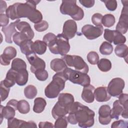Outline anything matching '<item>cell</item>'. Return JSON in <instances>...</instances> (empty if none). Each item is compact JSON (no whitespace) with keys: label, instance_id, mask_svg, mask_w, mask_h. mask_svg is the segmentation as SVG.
<instances>
[{"label":"cell","instance_id":"d6986e66","mask_svg":"<svg viewBox=\"0 0 128 128\" xmlns=\"http://www.w3.org/2000/svg\"><path fill=\"white\" fill-rule=\"evenodd\" d=\"M94 96L98 102H106L108 101L111 98V96L106 86H99L96 88L94 91Z\"/></svg>","mask_w":128,"mask_h":128},{"label":"cell","instance_id":"7a4b0ae2","mask_svg":"<svg viewBox=\"0 0 128 128\" xmlns=\"http://www.w3.org/2000/svg\"><path fill=\"white\" fill-rule=\"evenodd\" d=\"M94 116V112L88 106L76 102L70 108L67 119L72 124H78L80 127L86 128L93 126Z\"/></svg>","mask_w":128,"mask_h":128},{"label":"cell","instance_id":"83f0119b","mask_svg":"<svg viewBox=\"0 0 128 128\" xmlns=\"http://www.w3.org/2000/svg\"><path fill=\"white\" fill-rule=\"evenodd\" d=\"M114 52L118 56L124 58L126 62L128 55V48L126 44H123L117 45L115 48Z\"/></svg>","mask_w":128,"mask_h":128},{"label":"cell","instance_id":"74e56055","mask_svg":"<svg viewBox=\"0 0 128 128\" xmlns=\"http://www.w3.org/2000/svg\"><path fill=\"white\" fill-rule=\"evenodd\" d=\"M68 124V120L67 119V117L64 116L56 119V120L54 124V127L56 128H66L67 127Z\"/></svg>","mask_w":128,"mask_h":128},{"label":"cell","instance_id":"f6af8a7d","mask_svg":"<svg viewBox=\"0 0 128 128\" xmlns=\"http://www.w3.org/2000/svg\"><path fill=\"white\" fill-rule=\"evenodd\" d=\"M118 101L126 110H128V94L122 93L118 97Z\"/></svg>","mask_w":128,"mask_h":128},{"label":"cell","instance_id":"603a6c76","mask_svg":"<svg viewBox=\"0 0 128 128\" xmlns=\"http://www.w3.org/2000/svg\"><path fill=\"white\" fill-rule=\"evenodd\" d=\"M51 69L56 72H62L68 68L64 61L62 58H54L50 63Z\"/></svg>","mask_w":128,"mask_h":128},{"label":"cell","instance_id":"ba28073f","mask_svg":"<svg viewBox=\"0 0 128 128\" xmlns=\"http://www.w3.org/2000/svg\"><path fill=\"white\" fill-rule=\"evenodd\" d=\"M122 2L123 8L116 28V31L124 34L128 28V0H122Z\"/></svg>","mask_w":128,"mask_h":128},{"label":"cell","instance_id":"7c38bea8","mask_svg":"<svg viewBox=\"0 0 128 128\" xmlns=\"http://www.w3.org/2000/svg\"><path fill=\"white\" fill-rule=\"evenodd\" d=\"M26 58L30 64V70L32 72H35L40 70H44L46 68V62L42 58L38 57L34 52L26 55Z\"/></svg>","mask_w":128,"mask_h":128},{"label":"cell","instance_id":"e575fe53","mask_svg":"<svg viewBox=\"0 0 128 128\" xmlns=\"http://www.w3.org/2000/svg\"><path fill=\"white\" fill-rule=\"evenodd\" d=\"M113 49V46L110 43L104 42L101 44L99 50L100 54L103 55H110L112 52Z\"/></svg>","mask_w":128,"mask_h":128},{"label":"cell","instance_id":"8992f818","mask_svg":"<svg viewBox=\"0 0 128 128\" xmlns=\"http://www.w3.org/2000/svg\"><path fill=\"white\" fill-rule=\"evenodd\" d=\"M68 80L72 82L86 86L90 84V78L87 74L83 73L69 68H66L64 71Z\"/></svg>","mask_w":128,"mask_h":128},{"label":"cell","instance_id":"836d02e7","mask_svg":"<svg viewBox=\"0 0 128 128\" xmlns=\"http://www.w3.org/2000/svg\"><path fill=\"white\" fill-rule=\"evenodd\" d=\"M33 42H32V40H26L22 42L19 46L21 52L22 54H26V56L32 52H32V46Z\"/></svg>","mask_w":128,"mask_h":128},{"label":"cell","instance_id":"60d3db41","mask_svg":"<svg viewBox=\"0 0 128 128\" xmlns=\"http://www.w3.org/2000/svg\"><path fill=\"white\" fill-rule=\"evenodd\" d=\"M34 74L36 78L40 81H45L48 77V72L45 69L38 70Z\"/></svg>","mask_w":128,"mask_h":128},{"label":"cell","instance_id":"484cf974","mask_svg":"<svg viewBox=\"0 0 128 128\" xmlns=\"http://www.w3.org/2000/svg\"><path fill=\"white\" fill-rule=\"evenodd\" d=\"M32 48L34 52L42 55L46 52L47 45L43 40H36L33 42Z\"/></svg>","mask_w":128,"mask_h":128},{"label":"cell","instance_id":"ffe728a7","mask_svg":"<svg viewBox=\"0 0 128 128\" xmlns=\"http://www.w3.org/2000/svg\"><path fill=\"white\" fill-rule=\"evenodd\" d=\"M95 88L91 84L84 86L82 93V98L87 103H92L94 100Z\"/></svg>","mask_w":128,"mask_h":128},{"label":"cell","instance_id":"d590c367","mask_svg":"<svg viewBox=\"0 0 128 128\" xmlns=\"http://www.w3.org/2000/svg\"><path fill=\"white\" fill-rule=\"evenodd\" d=\"M17 109L20 113L22 114H26L30 112V106L27 101L22 100L18 101Z\"/></svg>","mask_w":128,"mask_h":128},{"label":"cell","instance_id":"ac0fdd59","mask_svg":"<svg viewBox=\"0 0 128 128\" xmlns=\"http://www.w3.org/2000/svg\"><path fill=\"white\" fill-rule=\"evenodd\" d=\"M70 109V108L62 104L58 101L52 110V116L56 120L59 118L66 116L68 114Z\"/></svg>","mask_w":128,"mask_h":128},{"label":"cell","instance_id":"816d5d0a","mask_svg":"<svg viewBox=\"0 0 128 128\" xmlns=\"http://www.w3.org/2000/svg\"><path fill=\"white\" fill-rule=\"evenodd\" d=\"M80 3L86 8H90L94 6L95 1L94 0H80Z\"/></svg>","mask_w":128,"mask_h":128},{"label":"cell","instance_id":"f1b7e54d","mask_svg":"<svg viewBox=\"0 0 128 128\" xmlns=\"http://www.w3.org/2000/svg\"><path fill=\"white\" fill-rule=\"evenodd\" d=\"M98 69L102 72H107L112 68L111 62L107 58H102L97 63Z\"/></svg>","mask_w":128,"mask_h":128},{"label":"cell","instance_id":"ab89813d","mask_svg":"<svg viewBox=\"0 0 128 128\" xmlns=\"http://www.w3.org/2000/svg\"><path fill=\"white\" fill-rule=\"evenodd\" d=\"M10 88L6 86L1 82L0 84V100L2 102L4 101L8 97Z\"/></svg>","mask_w":128,"mask_h":128},{"label":"cell","instance_id":"8fae6325","mask_svg":"<svg viewBox=\"0 0 128 128\" xmlns=\"http://www.w3.org/2000/svg\"><path fill=\"white\" fill-rule=\"evenodd\" d=\"M104 32L102 26H94L91 24H86L82 28V32L88 40H94L100 37Z\"/></svg>","mask_w":128,"mask_h":128},{"label":"cell","instance_id":"f546056e","mask_svg":"<svg viewBox=\"0 0 128 128\" xmlns=\"http://www.w3.org/2000/svg\"><path fill=\"white\" fill-rule=\"evenodd\" d=\"M11 68L16 71L22 69H26V64L23 60L20 58H16L12 61Z\"/></svg>","mask_w":128,"mask_h":128},{"label":"cell","instance_id":"1f68e13d","mask_svg":"<svg viewBox=\"0 0 128 128\" xmlns=\"http://www.w3.org/2000/svg\"><path fill=\"white\" fill-rule=\"evenodd\" d=\"M116 22L114 16L112 14H106L102 16V23L106 28H110L113 26Z\"/></svg>","mask_w":128,"mask_h":128},{"label":"cell","instance_id":"6da1fadb","mask_svg":"<svg viewBox=\"0 0 128 128\" xmlns=\"http://www.w3.org/2000/svg\"><path fill=\"white\" fill-rule=\"evenodd\" d=\"M40 0H28L25 3L16 2L10 6L6 11V15L12 20L22 18H28L34 24L42 20V15L36 8V5Z\"/></svg>","mask_w":128,"mask_h":128},{"label":"cell","instance_id":"bcb514c9","mask_svg":"<svg viewBox=\"0 0 128 128\" xmlns=\"http://www.w3.org/2000/svg\"><path fill=\"white\" fill-rule=\"evenodd\" d=\"M102 15L100 13L94 14L92 17V22L96 26H102Z\"/></svg>","mask_w":128,"mask_h":128},{"label":"cell","instance_id":"4dcf8cb0","mask_svg":"<svg viewBox=\"0 0 128 128\" xmlns=\"http://www.w3.org/2000/svg\"><path fill=\"white\" fill-rule=\"evenodd\" d=\"M12 40L18 46H20V44L26 40H30L28 37L24 32H18L12 36Z\"/></svg>","mask_w":128,"mask_h":128},{"label":"cell","instance_id":"4fadbf2b","mask_svg":"<svg viewBox=\"0 0 128 128\" xmlns=\"http://www.w3.org/2000/svg\"><path fill=\"white\" fill-rule=\"evenodd\" d=\"M77 32V24L74 20H68L64 24L62 34L68 39L73 38Z\"/></svg>","mask_w":128,"mask_h":128},{"label":"cell","instance_id":"30bf717a","mask_svg":"<svg viewBox=\"0 0 128 128\" xmlns=\"http://www.w3.org/2000/svg\"><path fill=\"white\" fill-rule=\"evenodd\" d=\"M18 101L12 99L9 100L6 106H4L1 105L0 107V120L2 122L4 118L9 120L14 118L16 114V111L18 110L17 106Z\"/></svg>","mask_w":128,"mask_h":128},{"label":"cell","instance_id":"d4e9b609","mask_svg":"<svg viewBox=\"0 0 128 128\" xmlns=\"http://www.w3.org/2000/svg\"><path fill=\"white\" fill-rule=\"evenodd\" d=\"M58 102L70 108L74 102V97L72 94L69 93H60L58 95Z\"/></svg>","mask_w":128,"mask_h":128},{"label":"cell","instance_id":"c3c4849f","mask_svg":"<svg viewBox=\"0 0 128 128\" xmlns=\"http://www.w3.org/2000/svg\"><path fill=\"white\" fill-rule=\"evenodd\" d=\"M128 126V122L127 121L124 120H118L114 121L113 122L111 125V128H127Z\"/></svg>","mask_w":128,"mask_h":128},{"label":"cell","instance_id":"277c9868","mask_svg":"<svg viewBox=\"0 0 128 128\" xmlns=\"http://www.w3.org/2000/svg\"><path fill=\"white\" fill-rule=\"evenodd\" d=\"M60 12L63 14H67L75 20H80L84 16L83 10L76 4V0H62Z\"/></svg>","mask_w":128,"mask_h":128},{"label":"cell","instance_id":"db71d44e","mask_svg":"<svg viewBox=\"0 0 128 128\" xmlns=\"http://www.w3.org/2000/svg\"><path fill=\"white\" fill-rule=\"evenodd\" d=\"M38 127L40 128H52L54 126L52 124L49 122H41L38 124Z\"/></svg>","mask_w":128,"mask_h":128},{"label":"cell","instance_id":"7402d4cb","mask_svg":"<svg viewBox=\"0 0 128 128\" xmlns=\"http://www.w3.org/2000/svg\"><path fill=\"white\" fill-rule=\"evenodd\" d=\"M16 71L11 68L7 72L6 78L1 82L6 86L10 88L16 83Z\"/></svg>","mask_w":128,"mask_h":128},{"label":"cell","instance_id":"8d00e7d4","mask_svg":"<svg viewBox=\"0 0 128 128\" xmlns=\"http://www.w3.org/2000/svg\"><path fill=\"white\" fill-rule=\"evenodd\" d=\"M126 42V38L120 32L114 30V34L113 36V42L115 45L123 44Z\"/></svg>","mask_w":128,"mask_h":128},{"label":"cell","instance_id":"f5cc1de1","mask_svg":"<svg viewBox=\"0 0 128 128\" xmlns=\"http://www.w3.org/2000/svg\"><path fill=\"white\" fill-rule=\"evenodd\" d=\"M37 128L36 124L34 121L26 122L24 120L22 121L20 128Z\"/></svg>","mask_w":128,"mask_h":128},{"label":"cell","instance_id":"7dc6e473","mask_svg":"<svg viewBox=\"0 0 128 128\" xmlns=\"http://www.w3.org/2000/svg\"><path fill=\"white\" fill-rule=\"evenodd\" d=\"M114 30H110L109 29H105L104 30V38L108 41L110 43H112L113 42V36Z\"/></svg>","mask_w":128,"mask_h":128},{"label":"cell","instance_id":"5b68a950","mask_svg":"<svg viewBox=\"0 0 128 128\" xmlns=\"http://www.w3.org/2000/svg\"><path fill=\"white\" fill-rule=\"evenodd\" d=\"M48 46L52 53L55 54H59L62 56L66 54L70 50L68 39L62 34H58Z\"/></svg>","mask_w":128,"mask_h":128},{"label":"cell","instance_id":"d6a6232c","mask_svg":"<svg viewBox=\"0 0 128 128\" xmlns=\"http://www.w3.org/2000/svg\"><path fill=\"white\" fill-rule=\"evenodd\" d=\"M37 94V89L34 85H28L24 89V94L27 98L32 99L36 97Z\"/></svg>","mask_w":128,"mask_h":128},{"label":"cell","instance_id":"4316f807","mask_svg":"<svg viewBox=\"0 0 128 128\" xmlns=\"http://www.w3.org/2000/svg\"><path fill=\"white\" fill-rule=\"evenodd\" d=\"M46 105V102L45 99L40 97L36 98L34 100L33 110L37 114L41 113L44 110Z\"/></svg>","mask_w":128,"mask_h":128},{"label":"cell","instance_id":"5bb4252c","mask_svg":"<svg viewBox=\"0 0 128 128\" xmlns=\"http://www.w3.org/2000/svg\"><path fill=\"white\" fill-rule=\"evenodd\" d=\"M111 108L108 104L102 105L98 110V121L102 125H107L111 121Z\"/></svg>","mask_w":128,"mask_h":128},{"label":"cell","instance_id":"f907efd6","mask_svg":"<svg viewBox=\"0 0 128 128\" xmlns=\"http://www.w3.org/2000/svg\"><path fill=\"white\" fill-rule=\"evenodd\" d=\"M9 22L8 17L6 14H0V26L2 27L6 26Z\"/></svg>","mask_w":128,"mask_h":128},{"label":"cell","instance_id":"cb8c5ba5","mask_svg":"<svg viewBox=\"0 0 128 128\" xmlns=\"http://www.w3.org/2000/svg\"><path fill=\"white\" fill-rule=\"evenodd\" d=\"M28 73L26 69H22L16 71V84L20 86L26 84L28 81Z\"/></svg>","mask_w":128,"mask_h":128},{"label":"cell","instance_id":"52a82bcc","mask_svg":"<svg viewBox=\"0 0 128 128\" xmlns=\"http://www.w3.org/2000/svg\"><path fill=\"white\" fill-rule=\"evenodd\" d=\"M67 66L74 67L75 70L87 74L88 72V66L84 59L79 56L66 54L62 56Z\"/></svg>","mask_w":128,"mask_h":128},{"label":"cell","instance_id":"44dd1931","mask_svg":"<svg viewBox=\"0 0 128 128\" xmlns=\"http://www.w3.org/2000/svg\"><path fill=\"white\" fill-rule=\"evenodd\" d=\"M16 28L18 32L25 34L28 37L30 40H32V39L34 38V32L30 24L26 22L20 21L18 23Z\"/></svg>","mask_w":128,"mask_h":128},{"label":"cell","instance_id":"7bdbcfd3","mask_svg":"<svg viewBox=\"0 0 128 128\" xmlns=\"http://www.w3.org/2000/svg\"><path fill=\"white\" fill-rule=\"evenodd\" d=\"M22 120L14 118L9 119L8 120V127L9 128H20Z\"/></svg>","mask_w":128,"mask_h":128},{"label":"cell","instance_id":"3957f363","mask_svg":"<svg viewBox=\"0 0 128 128\" xmlns=\"http://www.w3.org/2000/svg\"><path fill=\"white\" fill-rule=\"evenodd\" d=\"M67 80L64 72L54 74L52 81L45 88L44 94L46 97L54 98L58 96L60 92L64 89L65 82Z\"/></svg>","mask_w":128,"mask_h":128},{"label":"cell","instance_id":"681fc988","mask_svg":"<svg viewBox=\"0 0 128 128\" xmlns=\"http://www.w3.org/2000/svg\"><path fill=\"white\" fill-rule=\"evenodd\" d=\"M56 36L54 34L48 32L44 36L42 40L48 46L56 38Z\"/></svg>","mask_w":128,"mask_h":128},{"label":"cell","instance_id":"2e32d148","mask_svg":"<svg viewBox=\"0 0 128 128\" xmlns=\"http://www.w3.org/2000/svg\"><path fill=\"white\" fill-rule=\"evenodd\" d=\"M112 108L111 110L112 118L118 120L120 115L124 118H128V110L124 109L123 106L120 104L118 100H115L113 103Z\"/></svg>","mask_w":128,"mask_h":128},{"label":"cell","instance_id":"9a60e30c","mask_svg":"<svg viewBox=\"0 0 128 128\" xmlns=\"http://www.w3.org/2000/svg\"><path fill=\"white\" fill-rule=\"evenodd\" d=\"M17 54L16 49L12 46L5 48L3 54L0 55V64L2 66H8L10 64L11 60L14 58Z\"/></svg>","mask_w":128,"mask_h":128},{"label":"cell","instance_id":"b9f144b4","mask_svg":"<svg viewBox=\"0 0 128 128\" xmlns=\"http://www.w3.org/2000/svg\"><path fill=\"white\" fill-rule=\"evenodd\" d=\"M48 28V24L46 20H42L39 22L34 24V29L39 32H42L46 30Z\"/></svg>","mask_w":128,"mask_h":128},{"label":"cell","instance_id":"11a10c76","mask_svg":"<svg viewBox=\"0 0 128 128\" xmlns=\"http://www.w3.org/2000/svg\"><path fill=\"white\" fill-rule=\"evenodd\" d=\"M0 14H2L4 11H6L7 8V5L5 1L0 0Z\"/></svg>","mask_w":128,"mask_h":128},{"label":"cell","instance_id":"e0dca14e","mask_svg":"<svg viewBox=\"0 0 128 128\" xmlns=\"http://www.w3.org/2000/svg\"><path fill=\"white\" fill-rule=\"evenodd\" d=\"M20 22V20L18 19L15 22H11L8 26L2 28V31L5 35V40L7 43L12 44V38L14 34L18 32L16 30V26Z\"/></svg>","mask_w":128,"mask_h":128},{"label":"cell","instance_id":"ee69618b","mask_svg":"<svg viewBox=\"0 0 128 128\" xmlns=\"http://www.w3.org/2000/svg\"><path fill=\"white\" fill-rule=\"evenodd\" d=\"M104 2L106 8L110 11H114L117 8V1L114 0H101Z\"/></svg>","mask_w":128,"mask_h":128},{"label":"cell","instance_id":"9c48e42d","mask_svg":"<svg viewBox=\"0 0 128 128\" xmlns=\"http://www.w3.org/2000/svg\"><path fill=\"white\" fill-rule=\"evenodd\" d=\"M124 86L125 82L123 79L120 78H115L110 82L107 90L111 96L118 98L122 93Z\"/></svg>","mask_w":128,"mask_h":128},{"label":"cell","instance_id":"f35d334b","mask_svg":"<svg viewBox=\"0 0 128 128\" xmlns=\"http://www.w3.org/2000/svg\"><path fill=\"white\" fill-rule=\"evenodd\" d=\"M87 60L88 62L92 65L97 64L99 60V56L97 52H90L87 54Z\"/></svg>","mask_w":128,"mask_h":128}]
</instances>
